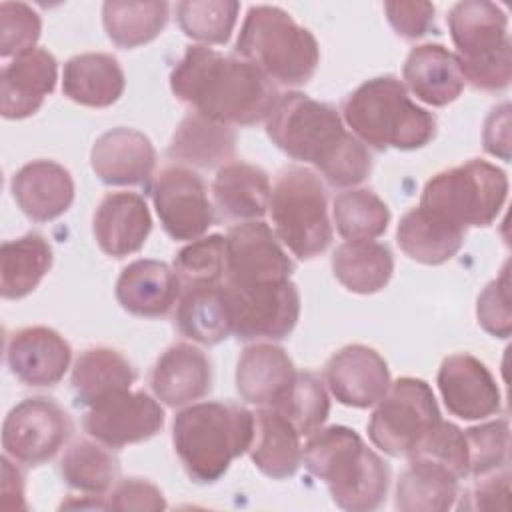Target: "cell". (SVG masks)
I'll list each match as a JSON object with an SVG mask.
<instances>
[{
    "label": "cell",
    "instance_id": "obj_1",
    "mask_svg": "<svg viewBox=\"0 0 512 512\" xmlns=\"http://www.w3.org/2000/svg\"><path fill=\"white\" fill-rule=\"evenodd\" d=\"M170 88L194 112L226 126L266 120L280 96L272 80L252 62L224 56L202 44L186 48L172 68Z\"/></svg>",
    "mask_w": 512,
    "mask_h": 512
},
{
    "label": "cell",
    "instance_id": "obj_2",
    "mask_svg": "<svg viewBox=\"0 0 512 512\" xmlns=\"http://www.w3.org/2000/svg\"><path fill=\"white\" fill-rule=\"evenodd\" d=\"M266 134L290 158L316 166L332 186H356L372 170L368 148L344 128L336 108L302 92L278 96Z\"/></svg>",
    "mask_w": 512,
    "mask_h": 512
},
{
    "label": "cell",
    "instance_id": "obj_3",
    "mask_svg": "<svg viewBox=\"0 0 512 512\" xmlns=\"http://www.w3.org/2000/svg\"><path fill=\"white\" fill-rule=\"evenodd\" d=\"M302 462L342 510L370 512L386 500L390 468L352 428L328 426L308 436Z\"/></svg>",
    "mask_w": 512,
    "mask_h": 512
},
{
    "label": "cell",
    "instance_id": "obj_4",
    "mask_svg": "<svg viewBox=\"0 0 512 512\" xmlns=\"http://www.w3.org/2000/svg\"><path fill=\"white\" fill-rule=\"evenodd\" d=\"M254 412L232 402H198L174 416L172 444L186 474L200 484L220 480L248 452Z\"/></svg>",
    "mask_w": 512,
    "mask_h": 512
},
{
    "label": "cell",
    "instance_id": "obj_5",
    "mask_svg": "<svg viewBox=\"0 0 512 512\" xmlns=\"http://www.w3.org/2000/svg\"><path fill=\"white\" fill-rule=\"evenodd\" d=\"M352 134L374 150H416L436 136V118L410 100L396 76H378L360 84L342 106Z\"/></svg>",
    "mask_w": 512,
    "mask_h": 512
},
{
    "label": "cell",
    "instance_id": "obj_6",
    "mask_svg": "<svg viewBox=\"0 0 512 512\" xmlns=\"http://www.w3.org/2000/svg\"><path fill=\"white\" fill-rule=\"evenodd\" d=\"M236 54L270 80L286 86L306 84L320 62L314 34L278 6H252L242 22Z\"/></svg>",
    "mask_w": 512,
    "mask_h": 512
},
{
    "label": "cell",
    "instance_id": "obj_7",
    "mask_svg": "<svg viewBox=\"0 0 512 512\" xmlns=\"http://www.w3.org/2000/svg\"><path fill=\"white\" fill-rule=\"evenodd\" d=\"M456 58L468 84L500 92L512 80V48L506 12L488 0H462L448 12Z\"/></svg>",
    "mask_w": 512,
    "mask_h": 512
},
{
    "label": "cell",
    "instance_id": "obj_8",
    "mask_svg": "<svg viewBox=\"0 0 512 512\" xmlns=\"http://www.w3.org/2000/svg\"><path fill=\"white\" fill-rule=\"evenodd\" d=\"M276 238L300 260H312L332 242L328 202L322 180L304 166L278 172L270 192Z\"/></svg>",
    "mask_w": 512,
    "mask_h": 512
},
{
    "label": "cell",
    "instance_id": "obj_9",
    "mask_svg": "<svg viewBox=\"0 0 512 512\" xmlns=\"http://www.w3.org/2000/svg\"><path fill=\"white\" fill-rule=\"evenodd\" d=\"M506 196V172L496 164L474 158L432 176L418 206L466 230L468 226L492 224L504 208Z\"/></svg>",
    "mask_w": 512,
    "mask_h": 512
},
{
    "label": "cell",
    "instance_id": "obj_10",
    "mask_svg": "<svg viewBox=\"0 0 512 512\" xmlns=\"http://www.w3.org/2000/svg\"><path fill=\"white\" fill-rule=\"evenodd\" d=\"M440 420V410L428 382L404 376L390 384L372 412L368 436L384 454L408 458Z\"/></svg>",
    "mask_w": 512,
    "mask_h": 512
},
{
    "label": "cell",
    "instance_id": "obj_11",
    "mask_svg": "<svg viewBox=\"0 0 512 512\" xmlns=\"http://www.w3.org/2000/svg\"><path fill=\"white\" fill-rule=\"evenodd\" d=\"M230 330L238 340H282L300 318V294L292 280L234 284L222 280Z\"/></svg>",
    "mask_w": 512,
    "mask_h": 512
},
{
    "label": "cell",
    "instance_id": "obj_12",
    "mask_svg": "<svg viewBox=\"0 0 512 512\" xmlns=\"http://www.w3.org/2000/svg\"><path fill=\"white\" fill-rule=\"evenodd\" d=\"M74 430L70 414L54 400L36 396L16 404L2 424V448L18 464L52 460Z\"/></svg>",
    "mask_w": 512,
    "mask_h": 512
},
{
    "label": "cell",
    "instance_id": "obj_13",
    "mask_svg": "<svg viewBox=\"0 0 512 512\" xmlns=\"http://www.w3.org/2000/svg\"><path fill=\"white\" fill-rule=\"evenodd\" d=\"M152 202L162 228L174 240H198L214 224L204 180L190 168L170 164L152 182Z\"/></svg>",
    "mask_w": 512,
    "mask_h": 512
},
{
    "label": "cell",
    "instance_id": "obj_14",
    "mask_svg": "<svg viewBox=\"0 0 512 512\" xmlns=\"http://www.w3.org/2000/svg\"><path fill=\"white\" fill-rule=\"evenodd\" d=\"M164 426V410L146 392H118L90 406L84 430L106 448H124L156 436Z\"/></svg>",
    "mask_w": 512,
    "mask_h": 512
},
{
    "label": "cell",
    "instance_id": "obj_15",
    "mask_svg": "<svg viewBox=\"0 0 512 512\" xmlns=\"http://www.w3.org/2000/svg\"><path fill=\"white\" fill-rule=\"evenodd\" d=\"M292 258L280 246L272 228L262 220L236 224L226 234L224 280L234 284H260L290 280Z\"/></svg>",
    "mask_w": 512,
    "mask_h": 512
},
{
    "label": "cell",
    "instance_id": "obj_16",
    "mask_svg": "<svg viewBox=\"0 0 512 512\" xmlns=\"http://www.w3.org/2000/svg\"><path fill=\"white\" fill-rule=\"evenodd\" d=\"M326 384L340 404L370 408L384 398L392 380L386 360L374 348L350 344L328 360Z\"/></svg>",
    "mask_w": 512,
    "mask_h": 512
},
{
    "label": "cell",
    "instance_id": "obj_17",
    "mask_svg": "<svg viewBox=\"0 0 512 512\" xmlns=\"http://www.w3.org/2000/svg\"><path fill=\"white\" fill-rule=\"evenodd\" d=\"M444 406L462 420H482L500 410V390L484 362L460 352L444 358L438 370Z\"/></svg>",
    "mask_w": 512,
    "mask_h": 512
},
{
    "label": "cell",
    "instance_id": "obj_18",
    "mask_svg": "<svg viewBox=\"0 0 512 512\" xmlns=\"http://www.w3.org/2000/svg\"><path fill=\"white\" fill-rule=\"evenodd\" d=\"M70 360V344L48 326L16 330L6 344L8 368L26 386L42 388L58 384L70 368Z\"/></svg>",
    "mask_w": 512,
    "mask_h": 512
},
{
    "label": "cell",
    "instance_id": "obj_19",
    "mask_svg": "<svg viewBox=\"0 0 512 512\" xmlns=\"http://www.w3.org/2000/svg\"><path fill=\"white\" fill-rule=\"evenodd\" d=\"M58 80V62L44 50L34 48L12 58L0 74V114L22 120L40 110Z\"/></svg>",
    "mask_w": 512,
    "mask_h": 512
},
{
    "label": "cell",
    "instance_id": "obj_20",
    "mask_svg": "<svg viewBox=\"0 0 512 512\" xmlns=\"http://www.w3.org/2000/svg\"><path fill=\"white\" fill-rule=\"evenodd\" d=\"M90 164L108 186H136L150 180L156 166V150L140 130L118 126L94 142Z\"/></svg>",
    "mask_w": 512,
    "mask_h": 512
},
{
    "label": "cell",
    "instance_id": "obj_21",
    "mask_svg": "<svg viewBox=\"0 0 512 512\" xmlns=\"http://www.w3.org/2000/svg\"><path fill=\"white\" fill-rule=\"evenodd\" d=\"M100 250L114 258L138 252L150 230L152 218L146 200L136 192H110L102 198L92 222Z\"/></svg>",
    "mask_w": 512,
    "mask_h": 512
},
{
    "label": "cell",
    "instance_id": "obj_22",
    "mask_svg": "<svg viewBox=\"0 0 512 512\" xmlns=\"http://www.w3.org/2000/svg\"><path fill=\"white\" fill-rule=\"evenodd\" d=\"M296 368L288 352L272 342H258L238 358L236 390L242 400L256 406H278L296 380Z\"/></svg>",
    "mask_w": 512,
    "mask_h": 512
},
{
    "label": "cell",
    "instance_id": "obj_23",
    "mask_svg": "<svg viewBox=\"0 0 512 512\" xmlns=\"http://www.w3.org/2000/svg\"><path fill=\"white\" fill-rule=\"evenodd\" d=\"M18 208L34 222H50L62 216L74 200L70 172L54 160H32L10 180Z\"/></svg>",
    "mask_w": 512,
    "mask_h": 512
},
{
    "label": "cell",
    "instance_id": "obj_24",
    "mask_svg": "<svg viewBox=\"0 0 512 512\" xmlns=\"http://www.w3.org/2000/svg\"><path fill=\"white\" fill-rule=\"evenodd\" d=\"M150 386L154 396L170 408L192 404L210 392V360L200 348L178 342L156 360Z\"/></svg>",
    "mask_w": 512,
    "mask_h": 512
},
{
    "label": "cell",
    "instance_id": "obj_25",
    "mask_svg": "<svg viewBox=\"0 0 512 512\" xmlns=\"http://www.w3.org/2000/svg\"><path fill=\"white\" fill-rule=\"evenodd\" d=\"M180 298V280L166 262L134 260L116 280L118 304L142 318H158L168 314Z\"/></svg>",
    "mask_w": 512,
    "mask_h": 512
},
{
    "label": "cell",
    "instance_id": "obj_26",
    "mask_svg": "<svg viewBox=\"0 0 512 512\" xmlns=\"http://www.w3.org/2000/svg\"><path fill=\"white\" fill-rule=\"evenodd\" d=\"M404 86L430 106H446L464 90V76L454 52L442 44H420L410 50L402 68Z\"/></svg>",
    "mask_w": 512,
    "mask_h": 512
},
{
    "label": "cell",
    "instance_id": "obj_27",
    "mask_svg": "<svg viewBox=\"0 0 512 512\" xmlns=\"http://www.w3.org/2000/svg\"><path fill=\"white\" fill-rule=\"evenodd\" d=\"M294 424L272 406L254 412V436L248 448L254 466L268 478L284 480L302 464V444Z\"/></svg>",
    "mask_w": 512,
    "mask_h": 512
},
{
    "label": "cell",
    "instance_id": "obj_28",
    "mask_svg": "<svg viewBox=\"0 0 512 512\" xmlns=\"http://www.w3.org/2000/svg\"><path fill=\"white\" fill-rule=\"evenodd\" d=\"M124 72L112 54L86 52L72 56L64 64L62 92L72 102L106 108L112 106L124 92Z\"/></svg>",
    "mask_w": 512,
    "mask_h": 512
},
{
    "label": "cell",
    "instance_id": "obj_29",
    "mask_svg": "<svg viewBox=\"0 0 512 512\" xmlns=\"http://www.w3.org/2000/svg\"><path fill=\"white\" fill-rule=\"evenodd\" d=\"M466 230L458 228L420 206L408 210L396 228V242L400 250L428 266H438L452 260L464 244Z\"/></svg>",
    "mask_w": 512,
    "mask_h": 512
},
{
    "label": "cell",
    "instance_id": "obj_30",
    "mask_svg": "<svg viewBox=\"0 0 512 512\" xmlns=\"http://www.w3.org/2000/svg\"><path fill=\"white\" fill-rule=\"evenodd\" d=\"M268 174L246 162H228L218 168L212 194L218 210L230 220H256L262 218L270 204Z\"/></svg>",
    "mask_w": 512,
    "mask_h": 512
},
{
    "label": "cell",
    "instance_id": "obj_31",
    "mask_svg": "<svg viewBox=\"0 0 512 512\" xmlns=\"http://www.w3.org/2000/svg\"><path fill=\"white\" fill-rule=\"evenodd\" d=\"M234 150L236 134L232 126L190 112L176 128L168 146V156L198 168H222L234 158Z\"/></svg>",
    "mask_w": 512,
    "mask_h": 512
},
{
    "label": "cell",
    "instance_id": "obj_32",
    "mask_svg": "<svg viewBox=\"0 0 512 512\" xmlns=\"http://www.w3.org/2000/svg\"><path fill=\"white\" fill-rule=\"evenodd\" d=\"M134 380L136 374L128 358L106 346L84 350L72 370L76 402L88 408L112 394L130 390Z\"/></svg>",
    "mask_w": 512,
    "mask_h": 512
},
{
    "label": "cell",
    "instance_id": "obj_33",
    "mask_svg": "<svg viewBox=\"0 0 512 512\" xmlns=\"http://www.w3.org/2000/svg\"><path fill=\"white\" fill-rule=\"evenodd\" d=\"M52 266V246L38 234L28 232L0 246V294L6 300L28 296Z\"/></svg>",
    "mask_w": 512,
    "mask_h": 512
},
{
    "label": "cell",
    "instance_id": "obj_34",
    "mask_svg": "<svg viewBox=\"0 0 512 512\" xmlns=\"http://www.w3.org/2000/svg\"><path fill=\"white\" fill-rule=\"evenodd\" d=\"M336 280L354 294L380 292L392 278L394 256L374 240H346L332 254Z\"/></svg>",
    "mask_w": 512,
    "mask_h": 512
},
{
    "label": "cell",
    "instance_id": "obj_35",
    "mask_svg": "<svg viewBox=\"0 0 512 512\" xmlns=\"http://www.w3.org/2000/svg\"><path fill=\"white\" fill-rule=\"evenodd\" d=\"M176 326L194 342L218 344L232 334L222 284H202L180 288L176 306Z\"/></svg>",
    "mask_w": 512,
    "mask_h": 512
},
{
    "label": "cell",
    "instance_id": "obj_36",
    "mask_svg": "<svg viewBox=\"0 0 512 512\" xmlns=\"http://www.w3.org/2000/svg\"><path fill=\"white\" fill-rule=\"evenodd\" d=\"M458 498V478L426 460H408L400 474L394 506L400 512H444Z\"/></svg>",
    "mask_w": 512,
    "mask_h": 512
},
{
    "label": "cell",
    "instance_id": "obj_37",
    "mask_svg": "<svg viewBox=\"0 0 512 512\" xmlns=\"http://www.w3.org/2000/svg\"><path fill=\"white\" fill-rule=\"evenodd\" d=\"M168 12L170 4L164 0H108L102 6V22L108 38L118 48L128 50L154 40L164 30Z\"/></svg>",
    "mask_w": 512,
    "mask_h": 512
},
{
    "label": "cell",
    "instance_id": "obj_38",
    "mask_svg": "<svg viewBox=\"0 0 512 512\" xmlns=\"http://www.w3.org/2000/svg\"><path fill=\"white\" fill-rule=\"evenodd\" d=\"M118 460L100 442L78 440L60 460L62 480L86 496H106L118 480Z\"/></svg>",
    "mask_w": 512,
    "mask_h": 512
},
{
    "label": "cell",
    "instance_id": "obj_39",
    "mask_svg": "<svg viewBox=\"0 0 512 512\" xmlns=\"http://www.w3.org/2000/svg\"><path fill=\"white\" fill-rule=\"evenodd\" d=\"M336 230L346 240H374L390 224V210L380 196L366 188L340 192L332 204Z\"/></svg>",
    "mask_w": 512,
    "mask_h": 512
},
{
    "label": "cell",
    "instance_id": "obj_40",
    "mask_svg": "<svg viewBox=\"0 0 512 512\" xmlns=\"http://www.w3.org/2000/svg\"><path fill=\"white\" fill-rule=\"evenodd\" d=\"M240 12L234 0H186L176 4L180 30L204 44H226L232 36Z\"/></svg>",
    "mask_w": 512,
    "mask_h": 512
},
{
    "label": "cell",
    "instance_id": "obj_41",
    "mask_svg": "<svg viewBox=\"0 0 512 512\" xmlns=\"http://www.w3.org/2000/svg\"><path fill=\"white\" fill-rule=\"evenodd\" d=\"M180 288L222 284L226 272V236L210 234L192 240L174 258Z\"/></svg>",
    "mask_w": 512,
    "mask_h": 512
},
{
    "label": "cell",
    "instance_id": "obj_42",
    "mask_svg": "<svg viewBox=\"0 0 512 512\" xmlns=\"http://www.w3.org/2000/svg\"><path fill=\"white\" fill-rule=\"evenodd\" d=\"M272 408H278L294 424L300 436H312L326 422L330 400L318 376L312 372H298L286 398Z\"/></svg>",
    "mask_w": 512,
    "mask_h": 512
},
{
    "label": "cell",
    "instance_id": "obj_43",
    "mask_svg": "<svg viewBox=\"0 0 512 512\" xmlns=\"http://www.w3.org/2000/svg\"><path fill=\"white\" fill-rule=\"evenodd\" d=\"M408 460L432 462L462 480L468 476V448L464 432L456 424L440 420L438 426L412 450Z\"/></svg>",
    "mask_w": 512,
    "mask_h": 512
},
{
    "label": "cell",
    "instance_id": "obj_44",
    "mask_svg": "<svg viewBox=\"0 0 512 512\" xmlns=\"http://www.w3.org/2000/svg\"><path fill=\"white\" fill-rule=\"evenodd\" d=\"M468 448V476H480L508 466L510 428L506 420H494L464 430Z\"/></svg>",
    "mask_w": 512,
    "mask_h": 512
},
{
    "label": "cell",
    "instance_id": "obj_45",
    "mask_svg": "<svg viewBox=\"0 0 512 512\" xmlns=\"http://www.w3.org/2000/svg\"><path fill=\"white\" fill-rule=\"evenodd\" d=\"M42 32V20L34 8L24 2L0 4V56H20L36 48Z\"/></svg>",
    "mask_w": 512,
    "mask_h": 512
},
{
    "label": "cell",
    "instance_id": "obj_46",
    "mask_svg": "<svg viewBox=\"0 0 512 512\" xmlns=\"http://www.w3.org/2000/svg\"><path fill=\"white\" fill-rule=\"evenodd\" d=\"M476 316L482 330L494 338H508L512 332V308H510V274L508 264L502 274L492 280L478 296Z\"/></svg>",
    "mask_w": 512,
    "mask_h": 512
},
{
    "label": "cell",
    "instance_id": "obj_47",
    "mask_svg": "<svg viewBox=\"0 0 512 512\" xmlns=\"http://www.w3.org/2000/svg\"><path fill=\"white\" fill-rule=\"evenodd\" d=\"M166 500L158 486L144 478H126L104 496V510H164Z\"/></svg>",
    "mask_w": 512,
    "mask_h": 512
},
{
    "label": "cell",
    "instance_id": "obj_48",
    "mask_svg": "<svg viewBox=\"0 0 512 512\" xmlns=\"http://www.w3.org/2000/svg\"><path fill=\"white\" fill-rule=\"evenodd\" d=\"M386 18L398 36L416 40L434 24V4L430 2H386Z\"/></svg>",
    "mask_w": 512,
    "mask_h": 512
},
{
    "label": "cell",
    "instance_id": "obj_49",
    "mask_svg": "<svg viewBox=\"0 0 512 512\" xmlns=\"http://www.w3.org/2000/svg\"><path fill=\"white\" fill-rule=\"evenodd\" d=\"M510 496V470L502 466L498 470L476 476V484L470 488V504L464 508L472 510H506Z\"/></svg>",
    "mask_w": 512,
    "mask_h": 512
},
{
    "label": "cell",
    "instance_id": "obj_50",
    "mask_svg": "<svg viewBox=\"0 0 512 512\" xmlns=\"http://www.w3.org/2000/svg\"><path fill=\"white\" fill-rule=\"evenodd\" d=\"M484 148L502 160L510 158V104H502L490 112L482 132Z\"/></svg>",
    "mask_w": 512,
    "mask_h": 512
},
{
    "label": "cell",
    "instance_id": "obj_51",
    "mask_svg": "<svg viewBox=\"0 0 512 512\" xmlns=\"http://www.w3.org/2000/svg\"><path fill=\"white\" fill-rule=\"evenodd\" d=\"M2 496H4V506L6 508H16L24 510V478L16 466H12L10 456L2 458Z\"/></svg>",
    "mask_w": 512,
    "mask_h": 512
}]
</instances>
